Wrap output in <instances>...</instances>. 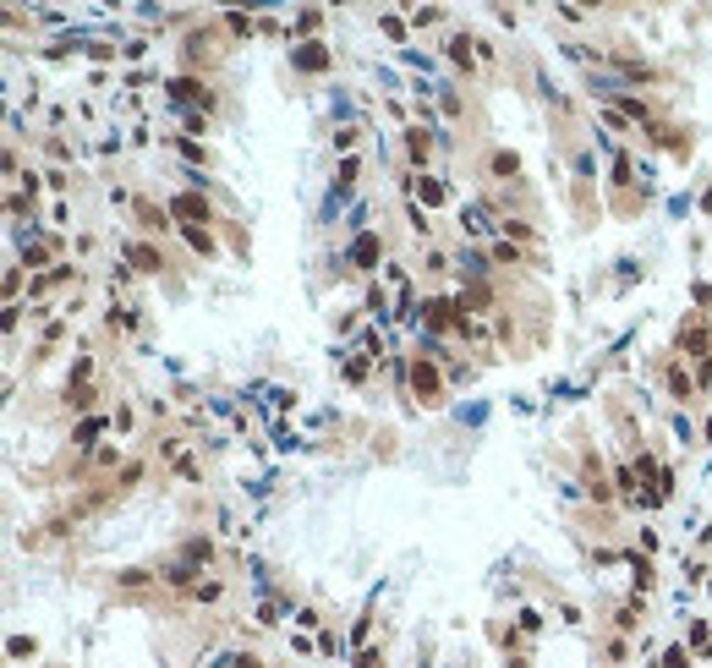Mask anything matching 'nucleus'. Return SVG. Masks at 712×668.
<instances>
[{
	"mask_svg": "<svg viewBox=\"0 0 712 668\" xmlns=\"http://www.w3.org/2000/svg\"><path fill=\"white\" fill-rule=\"evenodd\" d=\"M417 394H427V400H433V394H438V378H433V368H427V362H417Z\"/></svg>",
	"mask_w": 712,
	"mask_h": 668,
	"instance_id": "6",
	"label": "nucleus"
},
{
	"mask_svg": "<svg viewBox=\"0 0 712 668\" xmlns=\"http://www.w3.org/2000/svg\"><path fill=\"white\" fill-rule=\"evenodd\" d=\"M132 263H138V269H148V274H153V269H159V252H148V247H132Z\"/></svg>",
	"mask_w": 712,
	"mask_h": 668,
	"instance_id": "7",
	"label": "nucleus"
},
{
	"mask_svg": "<svg viewBox=\"0 0 712 668\" xmlns=\"http://www.w3.org/2000/svg\"><path fill=\"white\" fill-rule=\"evenodd\" d=\"M165 93H170V99H187V104H203V110H209V88H198V82H170Z\"/></svg>",
	"mask_w": 712,
	"mask_h": 668,
	"instance_id": "1",
	"label": "nucleus"
},
{
	"mask_svg": "<svg viewBox=\"0 0 712 668\" xmlns=\"http://www.w3.org/2000/svg\"><path fill=\"white\" fill-rule=\"evenodd\" d=\"M176 214H181V220H209V203L187 192V198H176Z\"/></svg>",
	"mask_w": 712,
	"mask_h": 668,
	"instance_id": "4",
	"label": "nucleus"
},
{
	"mask_svg": "<svg viewBox=\"0 0 712 668\" xmlns=\"http://www.w3.org/2000/svg\"><path fill=\"white\" fill-rule=\"evenodd\" d=\"M296 66H301V72H324V66H329L324 44H307V50H296Z\"/></svg>",
	"mask_w": 712,
	"mask_h": 668,
	"instance_id": "3",
	"label": "nucleus"
},
{
	"mask_svg": "<svg viewBox=\"0 0 712 668\" xmlns=\"http://www.w3.org/2000/svg\"><path fill=\"white\" fill-rule=\"evenodd\" d=\"M351 263H356V269H373V263H378V241H373V236H356Z\"/></svg>",
	"mask_w": 712,
	"mask_h": 668,
	"instance_id": "2",
	"label": "nucleus"
},
{
	"mask_svg": "<svg viewBox=\"0 0 712 668\" xmlns=\"http://www.w3.org/2000/svg\"><path fill=\"white\" fill-rule=\"evenodd\" d=\"M411 159H417V164L427 159V132H411Z\"/></svg>",
	"mask_w": 712,
	"mask_h": 668,
	"instance_id": "10",
	"label": "nucleus"
},
{
	"mask_svg": "<svg viewBox=\"0 0 712 668\" xmlns=\"http://www.w3.org/2000/svg\"><path fill=\"white\" fill-rule=\"evenodd\" d=\"M460 225H466V230H477V236H494V220H488L483 209H466V214H460Z\"/></svg>",
	"mask_w": 712,
	"mask_h": 668,
	"instance_id": "5",
	"label": "nucleus"
},
{
	"mask_svg": "<svg viewBox=\"0 0 712 668\" xmlns=\"http://www.w3.org/2000/svg\"><path fill=\"white\" fill-rule=\"evenodd\" d=\"M663 668H691V652H685V647H674V652L663 658Z\"/></svg>",
	"mask_w": 712,
	"mask_h": 668,
	"instance_id": "9",
	"label": "nucleus"
},
{
	"mask_svg": "<svg viewBox=\"0 0 712 668\" xmlns=\"http://www.w3.org/2000/svg\"><path fill=\"white\" fill-rule=\"evenodd\" d=\"M691 641H696V652H712V630H702V624L691 630Z\"/></svg>",
	"mask_w": 712,
	"mask_h": 668,
	"instance_id": "11",
	"label": "nucleus"
},
{
	"mask_svg": "<svg viewBox=\"0 0 712 668\" xmlns=\"http://www.w3.org/2000/svg\"><path fill=\"white\" fill-rule=\"evenodd\" d=\"M422 203H444V181H422Z\"/></svg>",
	"mask_w": 712,
	"mask_h": 668,
	"instance_id": "8",
	"label": "nucleus"
}]
</instances>
